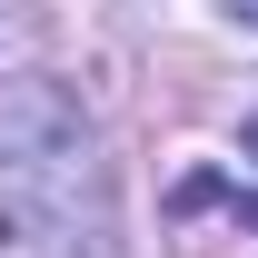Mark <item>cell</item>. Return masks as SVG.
<instances>
[]
</instances>
